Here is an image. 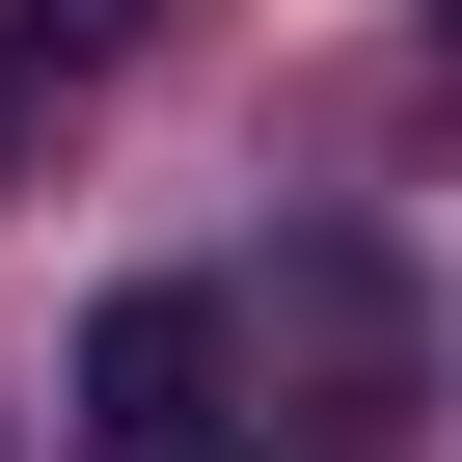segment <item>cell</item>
Returning <instances> with one entry per match:
<instances>
[{
  "mask_svg": "<svg viewBox=\"0 0 462 462\" xmlns=\"http://www.w3.org/2000/svg\"><path fill=\"white\" fill-rule=\"evenodd\" d=\"M55 462H273V408H245V327H217L190 273L82 300V408H55Z\"/></svg>",
  "mask_w": 462,
  "mask_h": 462,
  "instance_id": "1",
  "label": "cell"
},
{
  "mask_svg": "<svg viewBox=\"0 0 462 462\" xmlns=\"http://www.w3.org/2000/svg\"><path fill=\"white\" fill-rule=\"evenodd\" d=\"M109 82V28H82V0H0V190H28L55 163V109Z\"/></svg>",
  "mask_w": 462,
  "mask_h": 462,
  "instance_id": "2",
  "label": "cell"
}]
</instances>
